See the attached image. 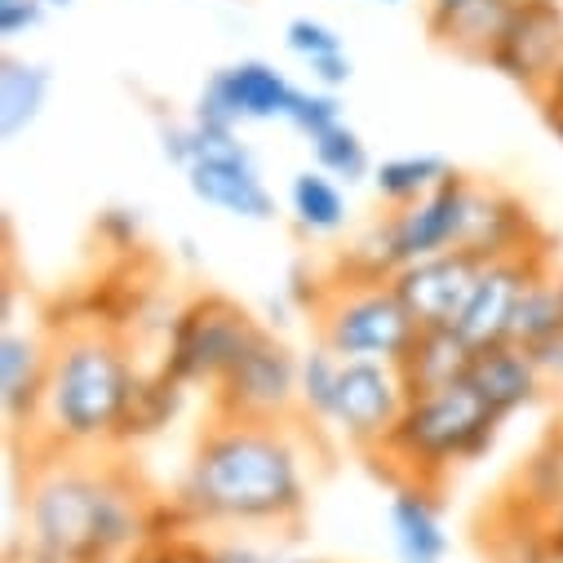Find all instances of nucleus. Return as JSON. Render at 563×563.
Here are the masks:
<instances>
[{
    "label": "nucleus",
    "instance_id": "f257e3e1",
    "mask_svg": "<svg viewBox=\"0 0 563 563\" xmlns=\"http://www.w3.org/2000/svg\"><path fill=\"white\" fill-rule=\"evenodd\" d=\"M174 506L187 523L298 528L307 515V462L289 421L213 417L187 462Z\"/></svg>",
    "mask_w": 563,
    "mask_h": 563
},
{
    "label": "nucleus",
    "instance_id": "f03ea898",
    "mask_svg": "<svg viewBox=\"0 0 563 563\" xmlns=\"http://www.w3.org/2000/svg\"><path fill=\"white\" fill-rule=\"evenodd\" d=\"M152 537V510L115 466L58 457L27 479L23 563H120Z\"/></svg>",
    "mask_w": 563,
    "mask_h": 563
},
{
    "label": "nucleus",
    "instance_id": "7ed1b4c3",
    "mask_svg": "<svg viewBox=\"0 0 563 563\" xmlns=\"http://www.w3.org/2000/svg\"><path fill=\"white\" fill-rule=\"evenodd\" d=\"M143 382L129 346L102 329H76L54 342V368L45 390V412L36 427H45L49 449H93L120 435V421L129 399Z\"/></svg>",
    "mask_w": 563,
    "mask_h": 563
},
{
    "label": "nucleus",
    "instance_id": "20e7f679",
    "mask_svg": "<svg viewBox=\"0 0 563 563\" xmlns=\"http://www.w3.org/2000/svg\"><path fill=\"white\" fill-rule=\"evenodd\" d=\"M501 427L506 421L466 382H453L427 395H408L399 421L373 457L390 462L399 479L440 488L457 466L479 462L497 444Z\"/></svg>",
    "mask_w": 563,
    "mask_h": 563
},
{
    "label": "nucleus",
    "instance_id": "39448f33",
    "mask_svg": "<svg viewBox=\"0 0 563 563\" xmlns=\"http://www.w3.org/2000/svg\"><path fill=\"white\" fill-rule=\"evenodd\" d=\"M161 152L169 165L187 174V187L200 205L235 218V222H271L275 196L240 137V129H213L196 115L161 124Z\"/></svg>",
    "mask_w": 563,
    "mask_h": 563
},
{
    "label": "nucleus",
    "instance_id": "423d86ee",
    "mask_svg": "<svg viewBox=\"0 0 563 563\" xmlns=\"http://www.w3.org/2000/svg\"><path fill=\"white\" fill-rule=\"evenodd\" d=\"M475 183L466 174H449L431 196H421L404 209H386L346 253V275H395L408 262L462 249L471 222Z\"/></svg>",
    "mask_w": 563,
    "mask_h": 563
},
{
    "label": "nucleus",
    "instance_id": "0eeeda50",
    "mask_svg": "<svg viewBox=\"0 0 563 563\" xmlns=\"http://www.w3.org/2000/svg\"><path fill=\"white\" fill-rule=\"evenodd\" d=\"M320 342L338 360H386L399 364L417 338V320L395 294L390 275H346L320 289L316 302Z\"/></svg>",
    "mask_w": 563,
    "mask_h": 563
},
{
    "label": "nucleus",
    "instance_id": "6e6552de",
    "mask_svg": "<svg viewBox=\"0 0 563 563\" xmlns=\"http://www.w3.org/2000/svg\"><path fill=\"white\" fill-rule=\"evenodd\" d=\"M240 302L222 294L191 298L174 320H169V342H165V373H174L183 386H205L213 390L222 373L249 351V342L262 333Z\"/></svg>",
    "mask_w": 563,
    "mask_h": 563
},
{
    "label": "nucleus",
    "instance_id": "1a4fd4ad",
    "mask_svg": "<svg viewBox=\"0 0 563 563\" xmlns=\"http://www.w3.org/2000/svg\"><path fill=\"white\" fill-rule=\"evenodd\" d=\"M298 373H302V355H294L285 338L262 329L249 342V351L209 390L213 395V417L289 421L298 412Z\"/></svg>",
    "mask_w": 563,
    "mask_h": 563
},
{
    "label": "nucleus",
    "instance_id": "9d476101",
    "mask_svg": "<svg viewBox=\"0 0 563 563\" xmlns=\"http://www.w3.org/2000/svg\"><path fill=\"white\" fill-rule=\"evenodd\" d=\"M294 102H298V85L279 71L275 63L240 58V63L218 67L205 80L191 115L200 124H213V129H240V124L289 120Z\"/></svg>",
    "mask_w": 563,
    "mask_h": 563
},
{
    "label": "nucleus",
    "instance_id": "9b49d317",
    "mask_svg": "<svg viewBox=\"0 0 563 563\" xmlns=\"http://www.w3.org/2000/svg\"><path fill=\"white\" fill-rule=\"evenodd\" d=\"M404 404H408V386H404L399 364H386V360H342L329 431H338L351 449L373 457L382 449V440L390 435V427L399 421Z\"/></svg>",
    "mask_w": 563,
    "mask_h": 563
},
{
    "label": "nucleus",
    "instance_id": "f8f14e48",
    "mask_svg": "<svg viewBox=\"0 0 563 563\" xmlns=\"http://www.w3.org/2000/svg\"><path fill=\"white\" fill-rule=\"evenodd\" d=\"M484 67L506 76L528 98H537L563 71V5L559 0H515V14L506 19Z\"/></svg>",
    "mask_w": 563,
    "mask_h": 563
},
{
    "label": "nucleus",
    "instance_id": "ddd939ff",
    "mask_svg": "<svg viewBox=\"0 0 563 563\" xmlns=\"http://www.w3.org/2000/svg\"><path fill=\"white\" fill-rule=\"evenodd\" d=\"M550 266V249H537V253H519V257H497V262H484L475 289L457 316V333L471 342V346H497V342H510V329H515V316H519V302L528 294V285Z\"/></svg>",
    "mask_w": 563,
    "mask_h": 563
},
{
    "label": "nucleus",
    "instance_id": "4468645a",
    "mask_svg": "<svg viewBox=\"0 0 563 563\" xmlns=\"http://www.w3.org/2000/svg\"><path fill=\"white\" fill-rule=\"evenodd\" d=\"M484 271V257L471 253V249H449V253H435V257H421V262H408L390 275L395 294L404 298V307L412 311V320L421 329H453L475 279Z\"/></svg>",
    "mask_w": 563,
    "mask_h": 563
},
{
    "label": "nucleus",
    "instance_id": "2eb2a0df",
    "mask_svg": "<svg viewBox=\"0 0 563 563\" xmlns=\"http://www.w3.org/2000/svg\"><path fill=\"white\" fill-rule=\"evenodd\" d=\"M49 368H54V342H45L32 329L5 324L0 333V412H5L10 431H32L45 412V390H49Z\"/></svg>",
    "mask_w": 563,
    "mask_h": 563
},
{
    "label": "nucleus",
    "instance_id": "dca6fc26",
    "mask_svg": "<svg viewBox=\"0 0 563 563\" xmlns=\"http://www.w3.org/2000/svg\"><path fill=\"white\" fill-rule=\"evenodd\" d=\"M462 249L479 253L484 262L519 257V253L545 249V231L537 227L532 209H528L519 196H510V191H501V187H479V183H475L471 222H466Z\"/></svg>",
    "mask_w": 563,
    "mask_h": 563
},
{
    "label": "nucleus",
    "instance_id": "f3484780",
    "mask_svg": "<svg viewBox=\"0 0 563 563\" xmlns=\"http://www.w3.org/2000/svg\"><path fill=\"white\" fill-rule=\"evenodd\" d=\"M501 421H510L515 412L532 408L545 390V377L537 373L532 355L519 342H497V346H475V360L462 377Z\"/></svg>",
    "mask_w": 563,
    "mask_h": 563
},
{
    "label": "nucleus",
    "instance_id": "a211bd4d",
    "mask_svg": "<svg viewBox=\"0 0 563 563\" xmlns=\"http://www.w3.org/2000/svg\"><path fill=\"white\" fill-rule=\"evenodd\" d=\"M386 523H390V545L399 563H444L449 559V532H444V515H440L431 484L404 479L386 501Z\"/></svg>",
    "mask_w": 563,
    "mask_h": 563
},
{
    "label": "nucleus",
    "instance_id": "6ab92c4d",
    "mask_svg": "<svg viewBox=\"0 0 563 563\" xmlns=\"http://www.w3.org/2000/svg\"><path fill=\"white\" fill-rule=\"evenodd\" d=\"M471 360H475V346L457 329H417L412 346L399 360V373H404L408 395H427V390L462 382Z\"/></svg>",
    "mask_w": 563,
    "mask_h": 563
},
{
    "label": "nucleus",
    "instance_id": "aec40b11",
    "mask_svg": "<svg viewBox=\"0 0 563 563\" xmlns=\"http://www.w3.org/2000/svg\"><path fill=\"white\" fill-rule=\"evenodd\" d=\"M49 93H54L49 63L5 54V63H0V137H5V143L23 137L49 107Z\"/></svg>",
    "mask_w": 563,
    "mask_h": 563
},
{
    "label": "nucleus",
    "instance_id": "412c9836",
    "mask_svg": "<svg viewBox=\"0 0 563 563\" xmlns=\"http://www.w3.org/2000/svg\"><path fill=\"white\" fill-rule=\"evenodd\" d=\"M285 49L307 63V71H311V80H316L320 89H342V85H351V76H355V63H351V54H346L342 32H338L333 23H324V19H311V14L289 19V27H285Z\"/></svg>",
    "mask_w": 563,
    "mask_h": 563
},
{
    "label": "nucleus",
    "instance_id": "4be33fe9",
    "mask_svg": "<svg viewBox=\"0 0 563 563\" xmlns=\"http://www.w3.org/2000/svg\"><path fill=\"white\" fill-rule=\"evenodd\" d=\"M506 501L528 510V515H537V519H545V523L559 515V506H563V431L545 435L532 449V457L519 466L515 488L506 493Z\"/></svg>",
    "mask_w": 563,
    "mask_h": 563
},
{
    "label": "nucleus",
    "instance_id": "5701e85b",
    "mask_svg": "<svg viewBox=\"0 0 563 563\" xmlns=\"http://www.w3.org/2000/svg\"><path fill=\"white\" fill-rule=\"evenodd\" d=\"M289 213L302 235H338L346 227V191L324 169H298L289 183Z\"/></svg>",
    "mask_w": 563,
    "mask_h": 563
},
{
    "label": "nucleus",
    "instance_id": "b1692460",
    "mask_svg": "<svg viewBox=\"0 0 563 563\" xmlns=\"http://www.w3.org/2000/svg\"><path fill=\"white\" fill-rule=\"evenodd\" d=\"M187 390H191V386H183V382H178L174 373H165V368L143 373V382H137V390H133V399H129V412H124V421H120L115 444L147 440V435L165 431L169 421L178 417Z\"/></svg>",
    "mask_w": 563,
    "mask_h": 563
},
{
    "label": "nucleus",
    "instance_id": "393cba45",
    "mask_svg": "<svg viewBox=\"0 0 563 563\" xmlns=\"http://www.w3.org/2000/svg\"><path fill=\"white\" fill-rule=\"evenodd\" d=\"M449 174H453V165L444 156L417 152V156H390V161H382L368 183H373V191H377V200L386 209H404V205H412L421 196H431Z\"/></svg>",
    "mask_w": 563,
    "mask_h": 563
},
{
    "label": "nucleus",
    "instance_id": "a878e982",
    "mask_svg": "<svg viewBox=\"0 0 563 563\" xmlns=\"http://www.w3.org/2000/svg\"><path fill=\"white\" fill-rule=\"evenodd\" d=\"M510 14H515V0H475L471 10H462L435 36V45L453 49L466 63H488V54H493V45H497V36H501V27H506Z\"/></svg>",
    "mask_w": 563,
    "mask_h": 563
},
{
    "label": "nucleus",
    "instance_id": "bb28decb",
    "mask_svg": "<svg viewBox=\"0 0 563 563\" xmlns=\"http://www.w3.org/2000/svg\"><path fill=\"white\" fill-rule=\"evenodd\" d=\"M559 333H563V271L545 266V271L532 279V285H528L523 302H519L510 342L537 346V342H550V338H559Z\"/></svg>",
    "mask_w": 563,
    "mask_h": 563
},
{
    "label": "nucleus",
    "instance_id": "cd10ccee",
    "mask_svg": "<svg viewBox=\"0 0 563 563\" xmlns=\"http://www.w3.org/2000/svg\"><path fill=\"white\" fill-rule=\"evenodd\" d=\"M311 156H316V169H324L329 178H338L342 187H360L364 178H373V156H368V143L360 137V129H351L346 120L333 124L329 133L311 137Z\"/></svg>",
    "mask_w": 563,
    "mask_h": 563
},
{
    "label": "nucleus",
    "instance_id": "c85d7f7f",
    "mask_svg": "<svg viewBox=\"0 0 563 563\" xmlns=\"http://www.w3.org/2000/svg\"><path fill=\"white\" fill-rule=\"evenodd\" d=\"M338 373H342V360H338L324 342L302 355V373H298V412H307L316 427H329V417H333Z\"/></svg>",
    "mask_w": 563,
    "mask_h": 563
},
{
    "label": "nucleus",
    "instance_id": "c756f323",
    "mask_svg": "<svg viewBox=\"0 0 563 563\" xmlns=\"http://www.w3.org/2000/svg\"><path fill=\"white\" fill-rule=\"evenodd\" d=\"M346 115H342V98H338V89H298V102H294V111H289V129H298L307 143L311 137H320V133H329L333 124H342Z\"/></svg>",
    "mask_w": 563,
    "mask_h": 563
},
{
    "label": "nucleus",
    "instance_id": "7c9ffc66",
    "mask_svg": "<svg viewBox=\"0 0 563 563\" xmlns=\"http://www.w3.org/2000/svg\"><path fill=\"white\" fill-rule=\"evenodd\" d=\"M120 563H209V541H196L187 532H152Z\"/></svg>",
    "mask_w": 563,
    "mask_h": 563
},
{
    "label": "nucleus",
    "instance_id": "2f4dec72",
    "mask_svg": "<svg viewBox=\"0 0 563 563\" xmlns=\"http://www.w3.org/2000/svg\"><path fill=\"white\" fill-rule=\"evenodd\" d=\"M45 10H49L45 0H0V36L19 41V36L36 32L41 19H45Z\"/></svg>",
    "mask_w": 563,
    "mask_h": 563
},
{
    "label": "nucleus",
    "instance_id": "473e14b6",
    "mask_svg": "<svg viewBox=\"0 0 563 563\" xmlns=\"http://www.w3.org/2000/svg\"><path fill=\"white\" fill-rule=\"evenodd\" d=\"M98 235L111 244V249H133L137 235H143V218H137V209H107L98 218Z\"/></svg>",
    "mask_w": 563,
    "mask_h": 563
},
{
    "label": "nucleus",
    "instance_id": "72a5a7b5",
    "mask_svg": "<svg viewBox=\"0 0 563 563\" xmlns=\"http://www.w3.org/2000/svg\"><path fill=\"white\" fill-rule=\"evenodd\" d=\"M537 364V373L545 377V386H563V333L550 338V342H537V346H523Z\"/></svg>",
    "mask_w": 563,
    "mask_h": 563
},
{
    "label": "nucleus",
    "instance_id": "f704fd0d",
    "mask_svg": "<svg viewBox=\"0 0 563 563\" xmlns=\"http://www.w3.org/2000/svg\"><path fill=\"white\" fill-rule=\"evenodd\" d=\"M209 563H266V550L253 541H209Z\"/></svg>",
    "mask_w": 563,
    "mask_h": 563
},
{
    "label": "nucleus",
    "instance_id": "c9c22d12",
    "mask_svg": "<svg viewBox=\"0 0 563 563\" xmlns=\"http://www.w3.org/2000/svg\"><path fill=\"white\" fill-rule=\"evenodd\" d=\"M537 107H541V120L550 124V133L563 143V71H559V76L537 93Z\"/></svg>",
    "mask_w": 563,
    "mask_h": 563
},
{
    "label": "nucleus",
    "instance_id": "e433bc0d",
    "mask_svg": "<svg viewBox=\"0 0 563 563\" xmlns=\"http://www.w3.org/2000/svg\"><path fill=\"white\" fill-rule=\"evenodd\" d=\"M471 5H475V0H427V32H431V41Z\"/></svg>",
    "mask_w": 563,
    "mask_h": 563
},
{
    "label": "nucleus",
    "instance_id": "4c0bfd02",
    "mask_svg": "<svg viewBox=\"0 0 563 563\" xmlns=\"http://www.w3.org/2000/svg\"><path fill=\"white\" fill-rule=\"evenodd\" d=\"M266 563H320V559L298 554V550H266Z\"/></svg>",
    "mask_w": 563,
    "mask_h": 563
},
{
    "label": "nucleus",
    "instance_id": "58836bf2",
    "mask_svg": "<svg viewBox=\"0 0 563 563\" xmlns=\"http://www.w3.org/2000/svg\"><path fill=\"white\" fill-rule=\"evenodd\" d=\"M550 545H554V559L563 563V506H559V515L550 519Z\"/></svg>",
    "mask_w": 563,
    "mask_h": 563
},
{
    "label": "nucleus",
    "instance_id": "ea45409f",
    "mask_svg": "<svg viewBox=\"0 0 563 563\" xmlns=\"http://www.w3.org/2000/svg\"><path fill=\"white\" fill-rule=\"evenodd\" d=\"M45 5H49V10H67V5H71V0H45Z\"/></svg>",
    "mask_w": 563,
    "mask_h": 563
},
{
    "label": "nucleus",
    "instance_id": "a19ab883",
    "mask_svg": "<svg viewBox=\"0 0 563 563\" xmlns=\"http://www.w3.org/2000/svg\"><path fill=\"white\" fill-rule=\"evenodd\" d=\"M382 5H404V0H382Z\"/></svg>",
    "mask_w": 563,
    "mask_h": 563
}]
</instances>
